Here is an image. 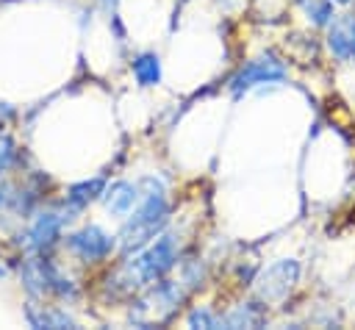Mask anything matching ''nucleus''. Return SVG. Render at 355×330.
<instances>
[{"mask_svg": "<svg viewBox=\"0 0 355 330\" xmlns=\"http://www.w3.org/2000/svg\"><path fill=\"white\" fill-rule=\"evenodd\" d=\"M22 316L36 330H75V327H80L78 316L64 302H55V299H33V297H28V302L22 308Z\"/></svg>", "mask_w": 355, "mask_h": 330, "instance_id": "8", "label": "nucleus"}, {"mask_svg": "<svg viewBox=\"0 0 355 330\" xmlns=\"http://www.w3.org/2000/svg\"><path fill=\"white\" fill-rule=\"evenodd\" d=\"M83 216L78 211H72L61 197L55 200H44L17 230L14 244L19 250V255H47L61 250V238L64 233L78 225Z\"/></svg>", "mask_w": 355, "mask_h": 330, "instance_id": "2", "label": "nucleus"}, {"mask_svg": "<svg viewBox=\"0 0 355 330\" xmlns=\"http://www.w3.org/2000/svg\"><path fill=\"white\" fill-rule=\"evenodd\" d=\"M61 250L67 252L72 266H80V269H89V272L92 269H105L119 252L116 230H105L97 222H78L64 233Z\"/></svg>", "mask_w": 355, "mask_h": 330, "instance_id": "4", "label": "nucleus"}, {"mask_svg": "<svg viewBox=\"0 0 355 330\" xmlns=\"http://www.w3.org/2000/svg\"><path fill=\"white\" fill-rule=\"evenodd\" d=\"M183 324L186 327H202V330H216V327H225V319H222V308L214 305V302H205V299H197L191 305L183 308Z\"/></svg>", "mask_w": 355, "mask_h": 330, "instance_id": "15", "label": "nucleus"}, {"mask_svg": "<svg viewBox=\"0 0 355 330\" xmlns=\"http://www.w3.org/2000/svg\"><path fill=\"white\" fill-rule=\"evenodd\" d=\"M288 75H291V64L280 50H261L258 55L239 64V69L227 78V92L233 97H244L250 92L283 86L288 83Z\"/></svg>", "mask_w": 355, "mask_h": 330, "instance_id": "5", "label": "nucleus"}, {"mask_svg": "<svg viewBox=\"0 0 355 330\" xmlns=\"http://www.w3.org/2000/svg\"><path fill=\"white\" fill-rule=\"evenodd\" d=\"M136 180L141 189V200L116 227V255L141 250L147 241H153L164 227L175 222V197L166 177L158 172H147Z\"/></svg>", "mask_w": 355, "mask_h": 330, "instance_id": "1", "label": "nucleus"}, {"mask_svg": "<svg viewBox=\"0 0 355 330\" xmlns=\"http://www.w3.org/2000/svg\"><path fill=\"white\" fill-rule=\"evenodd\" d=\"M338 8H355V0H333Z\"/></svg>", "mask_w": 355, "mask_h": 330, "instance_id": "17", "label": "nucleus"}, {"mask_svg": "<svg viewBox=\"0 0 355 330\" xmlns=\"http://www.w3.org/2000/svg\"><path fill=\"white\" fill-rule=\"evenodd\" d=\"M291 6H294V11L302 17V22H305V28L308 31H316V33H322L324 28H327V22L336 17V11H338V6L333 3V0H291Z\"/></svg>", "mask_w": 355, "mask_h": 330, "instance_id": "14", "label": "nucleus"}, {"mask_svg": "<svg viewBox=\"0 0 355 330\" xmlns=\"http://www.w3.org/2000/svg\"><path fill=\"white\" fill-rule=\"evenodd\" d=\"M269 305L261 302L255 294H247L241 299H236L233 305L222 308V319H225V327H263L269 322Z\"/></svg>", "mask_w": 355, "mask_h": 330, "instance_id": "11", "label": "nucleus"}, {"mask_svg": "<svg viewBox=\"0 0 355 330\" xmlns=\"http://www.w3.org/2000/svg\"><path fill=\"white\" fill-rule=\"evenodd\" d=\"M189 299H191L189 288L175 275H169L136 291L130 299H125V313L133 327H158L178 319L189 305Z\"/></svg>", "mask_w": 355, "mask_h": 330, "instance_id": "3", "label": "nucleus"}, {"mask_svg": "<svg viewBox=\"0 0 355 330\" xmlns=\"http://www.w3.org/2000/svg\"><path fill=\"white\" fill-rule=\"evenodd\" d=\"M300 280H302V263L297 258H277L266 266H258L250 288L261 302H266L269 308H277L291 299Z\"/></svg>", "mask_w": 355, "mask_h": 330, "instance_id": "6", "label": "nucleus"}, {"mask_svg": "<svg viewBox=\"0 0 355 330\" xmlns=\"http://www.w3.org/2000/svg\"><path fill=\"white\" fill-rule=\"evenodd\" d=\"M130 75L136 80V86L141 89H153L164 80V64L161 55L155 50H139L130 55Z\"/></svg>", "mask_w": 355, "mask_h": 330, "instance_id": "13", "label": "nucleus"}, {"mask_svg": "<svg viewBox=\"0 0 355 330\" xmlns=\"http://www.w3.org/2000/svg\"><path fill=\"white\" fill-rule=\"evenodd\" d=\"M108 175H92V177H80V180H72V183H67V189H64V194H58L72 211H78L80 216L94 205V202H100V197H103V191H105V186H108Z\"/></svg>", "mask_w": 355, "mask_h": 330, "instance_id": "10", "label": "nucleus"}, {"mask_svg": "<svg viewBox=\"0 0 355 330\" xmlns=\"http://www.w3.org/2000/svg\"><path fill=\"white\" fill-rule=\"evenodd\" d=\"M139 200H141L139 180L116 177V180H108V186H105V191H103V197H100V205H103V211H105L111 219L122 222V219L139 205Z\"/></svg>", "mask_w": 355, "mask_h": 330, "instance_id": "9", "label": "nucleus"}, {"mask_svg": "<svg viewBox=\"0 0 355 330\" xmlns=\"http://www.w3.org/2000/svg\"><path fill=\"white\" fill-rule=\"evenodd\" d=\"M175 277L189 288V294L194 297V294H200L205 286H208V280H211V266H208V261L197 252V250H186L183 252V258H180V263H178V269H175Z\"/></svg>", "mask_w": 355, "mask_h": 330, "instance_id": "12", "label": "nucleus"}, {"mask_svg": "<svg viewBox=\"0 0 355 330\" xmlns=\"http://www.w3.org/2000/svg\"><path fill=\"white\" fill-rule=\"evenodd\" d=\"M8 275H11V263H8V258L0 250V277H8Z\"/></svg>", "mask_w": 355, "mask_h": 330, "instance_id": "16", "label": "nucleus"}, {"mask_svg": "<svg viewBox=\"0 0 355 330\" xmlns=\"http://www.w3.org/2000/svg\"><path fill=\"white\" fill-rule=\"evenodd\" d=\"M324 58L336 67L355 69V8H338L322 31Z\"/></svg>", "mask_w": 355, "mask_h": 330, "instance_id": "7", "label": "nucleus"}]
</instances>
